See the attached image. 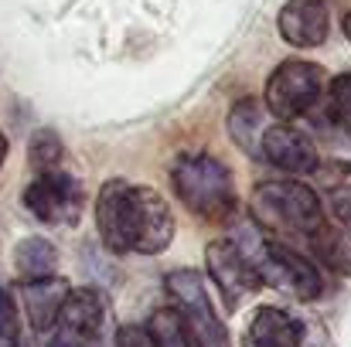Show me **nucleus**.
I'll return each mask as SVG.
<instances>
[{"label": "nucleus", "instance_id": "obj_1", "mask_svg": "<svg viewBox=\"0 0 351 347\" xmlns=\"http://www.w3.org/2000/svg\"><path fill=\"white\" fill-rule=\"evenodd\" d=\"M171 184H174V194L181 198V205L202 222L219 225V222H229L239 211L235 177L219 157H208V153L181 157L171 170Z\"/></svg>", "mask_w": 351, "mask_h": 347}, {"label": "nucleus", "instance_id": "obj_2", "mask_svg": "<svg viewBox=\"0 0 351 347\" xmlns=\"http://www.w3.org/2000/svg\"><path fill=\"white\" fill-rule=\"evenodd\" d=\"M252 222L276 235H293V238H314L328 218L321 211V198L300 184V181H263L256 184L249 198Z\"/></svg>", "mask_w": 351, "mask_h": 347}, {"label": "nucleus", "instance_id": "obj_3", "mask_svg": "<svg viewBox=\"0 0 351 347\" xmlns=\"http://www.w3.org/2000/svg\"><path fill=\"white\" fill-rule=\"evenodd\" d=\"M235 245L249 259L259 283H266V286H273V290H280L293 300H317L321 296L324 279H321L317 266L311 259H304L297 248H290L283 242H269L256 231H242Z\"/></svg>", "mask_w": 351, "mask_h": 347}, {"label": "nucleus", "instance_id": "obj_4", "mask_svg": "<svg viewBox=\"0 0 351 347\" xmlns=\"http://www.w3.org/2000/svg\"><path fill=\"white\" fill-rule=\"evenodd\" d=\"M164 290L174 300L178 317L184 320V331L195 347H229V331L219 320L212 300H208V286L202 279L198 269H171L164 276Z\"/></svg>", "mask_w": 351, "mask_h": 347}, {"label": "nucleus", "instance_id": "obj_5", "mask_svg": "<svg viewBox=\"0 0 351 347\" xmlns=\"http://www.w3.org/2000/svg\"><path fill=\"white\" fill-rule=\"evenodd\" d=\"M321 96H324V72L314 62L290 58L273 68L266 92H263V106L280 123H293L311 113L321 103Z\"/></svg>", "mask_w": 351, "mask_h": 347}, {"label": "nucleus", "instance_id": "obj_6", "mask_svg": "<svg viewBox=\"0 0 351 347\" xmlns=\"http://www.w3.org/2000/svg\"><path fill=\"white\" fill-rule=\"evenodd\" d=\"M103 324H106L103 296L89 286L69 290V296H65V303L55 317L48 347H99Z\"/></svg>", "mask_w": 351, "mask_h": 347}, {"label": "nucleus", "instance_id": "obj_7", "mask_svg": "<svg viewBox=\"0 0 351 347\" xmlns=\"http://www.w3.org/2000/svg\"><path fill=\"white\" fill-rule=\"evenodd\" d=\"M24 208L45 225H75L82 211V184L65 170L38 174L24 191Z\"/></svg>", "mask_w": 351, "mask_h": 347}, {"label": "nucleus", "instance_id": "obj_8", "mask_svg": "<svg viewBox=\"0 0 351 347\" xmlns=\"http://www.w3.org/2000/svg\"><path fill=\"white\" fill-rule=\"evenodd\" d=\"M174 242V215L157 188L133 184V252L160 255Z\"/></svg>", "mask_w": 351, "mask_h": 347}, {"label": "nucleus", "instance_id": "obj_9", "mask_svg": "<svg viewBox=\"0 0 351 347\" xmlns=\"http://www.w3.org/2000/svg\"><path fill=\"white\" fill-rule=\"evenodd\" d=\"M205 269H208V276H212V283L222 293V300H226L229 310L242 307V300L252 296L263 286L259 276L252 272L249 259L239 252V245L229 242V238H219V242H212L205 248Z\"/></svg>", "mask_w": 351, "mask_h": 347}, {"label": "nucleus", "instance_id": "obj_10", "mask_svg": "<svg viewBox=\"0 0 351 347\" xmlns=\"http://www.w3.org/2000/svg\"><path fill=\"white\" fill-rule=\"evenodd\" d=\"M96 231H99V242L110 252H117V255L133 252V184L113 177L99 188Z\"/></svg>", "mask_w": 351, "mask_h": 347}, {"label": "nucleus", "instance_id": "obj_11", "mask_svg": "<svg viewBox=\"0 0 351 347\" xmlns=\"http://www.w3.org/2000/svg\"><path fill=\"white\" fill-rule=\"evenodd\" d=\"M256 157L266 160L269 167L283 170V174H311L317 167V146L293 126L276 123L266 126L256 146Z\"/></svg>", "mask_w": 351, "mask_h": 347}, {"label": "nucleus", "instance_id": "obj_12", "mask_svg": "<svg viewBox=\"0 0 351 347\" xmlns=\"http://www.w3.org/2000/svg\"><path fill=\"white\" fill-rule=\"evenodd\" d=\"M276 27L290 48H317L328 41L331 7L328 0H287L280 7Z\"/></svg>", "mask_w": 351, "mask_h": 347}, {"label": "nucleus", "instance_id": "obj_13", "mask_svg": "<svg viewBox=\"0 0 351 347\" xmlns=\"http://www.w3.org/2000/svg\"><path fill=\"white\" fill-rule=\"evenodd\" d=\"M304 341V320L280 310V307H259L249 317L242 347H300Z\"/></svg>", "mask_w": 351, "mask_h": 347}, {"label": "nucleus", "instance_id": "obj_14", "mask_svg": "<svg viewBox=\"0 0 351 347\" xmlns=\"http://www.w3.org/2000/svg\"><path fill=\"white\" fill-rule=\"evenodd\" d=\"M69 283L65 279H41V283H21V296H24V310H27V320L34 324V331H51L55 327V317L69 296Z\"/></svg>", "mask_w": 351, "mask_h": 347}, {"label": "nucleus", "instance_id": "obj_15", "mask_svg": "<svg viewBox=\"0 0 351 347\" xmlns=\"http://www.w3.org/2000/svg\"><path fill=\"white\" fill-rule=\"evenodd\" d=\"M14 272H17L21 283L55 279L58 276V248L41 235H27L14 248Z\"/></svg>", "mask_w": 351, "mask_h": 347}, {"label": "nucleus", "instance_id": "obj_16", "mask_svg": "<svg viewBox=\"0 0 351 347\" xmlns=\"http://www.w3.org/2000/svg\"><path fill=\"white\" fill-rule=\"evenodd\" d=\"M263 103L259 99H239L229 110V136L239 150H245L249 157H256L259 136H263Z\"/></svg>", "mask_w": 351, "mask_h": 347}, {"label": "nucleus", "instance_id": "obj_17", "mask_svg": "<svg viewBox=\"0 0 351 347\" xmlns=\"http://www.w3.org/2000/svg\"><path fill=\"white\" fill-rule=\"evenodd\" d=\"M311 245L317 248V255L331 266V269H338V272H351V238L345 231H338L335 225H321V229L314 231V238H311Z\"/></svg>", "mask_w": 351, "mask_h": 347}, {"label": "nucleus", "instance_id": "obj_18", "mask_svg": "<svg viewBox=\"0 0 351 347\" xmlns=\"http://www.w3.org/2000/svg\"><path fill=\"white\" fill-rule=\"evenodd\" d=\"M147 334L157 347H195L188 331H184V320L178 317L174 307H160L154 310V317L147 320Z\"/></svg>", "mask_w": 351, "mask_h": 347}, {"label": "nucleus", "instance_id": "obj_19", "mask_svg": "<svg viewBox=\"0 0 351 347\" xmlns=\"http://www.w3.org/2000/svg\"><path fill=\"white\" fill-rule=\"evenodd\" d=\"M62 153H65V146H62V140H58L55 129H38V133L31 136V143H27V157H31V164H34L38 174L58 170Z\"/></svg>", "mask_w": 351, "mask_h": 347}, {"label": "nucleus", "instance_id": "obj_20", "mask_svg": "<svg viewBox=\"0 0 351 347\" xmlns=\"http://www.w3.org/2000/svg\"><path fill=\"white\" fill-rule=\"evenodd\" d=\"M331 116L345 133H351V72L331 82Z\"/></svg>", "mask_w": 351, "mask_h": 347}, {"label": "nucleus", "instance_id": "obj_21", "mask_svg": "<svg viewBox=\"0 0 351 347\" xmlns=\"http://www.w3.org/2000/svg\"><path fill=\"white\" fill-rule=\"evenodd\" d=\"M17 341H21L17 303H14V296L0 286V347H17Z\"/></svg>", "mask_w": 351, "mask_h": 347}, {"label": "nucleus", "instance_id": "obj_22", "mask_svg": "<svg viewBox=\"0 0 351 347\" xmlns=\"http://www.w3.org/2000/svg\"><path fill=\"white\" fill-rule=\"evenodd\" d=\"M328 211L335 218V229L351 238V184H341L328 194Z\"/></svg>", "mask_w": 351, "mask_h": 347}, {"label": "nucleus", "instance_id": "obj_23", "mask_svg": "<svg viewBox=\"0 0 351 347\" xmlns=\"http://www.w3.org/2000/svg\"><path fill=\"white\" fill-rule=\"evenodd\" d=\"M117 347H157V344L150 341L147 327H140V324H126V327H119L117 331Z\"/></svg>", "mask_w": 351, "mask_h": 347}, {"label": "nucleus", "instance_id": "obj_24", "mask_svg": "<svg viewBox=\"0 0 351 347\" xmlns=\"http://www.w3.org/2000/svg\"><path fill=\"white\" fill-rule=\"evenodd\" d=\"M300 347H335V344H331L328 331L317 320H304V341H300Z\"/></svg>", "mask_w": 351, "mask_h": 347}, {"label": "nucleus", "instance_id": "obj_25", "mask_svg": "<svg viewBox=\"0 0 351 347\" xmlns=\"http://www.w3.org/2000/svg\"><path fill=\"white\" fill-rule=\"evenodd\" d=\"M7 150H10V146H7V136L0 133V167H3V160H7Z\"/></svg>", "mask_w": 351, "mask_h": 347}, {"label": "nucleus", "instance_id": "obj_26", "mask_svg": "<svg viewBox=\"0 0 351 347\" xmlns=\"http://www.w3.org/2000/svg\"><path fill=\"white\" fill-rule=\"evenodd\" d=\"M341 27H345V38H348V44H351V14H345V21H341Z\"/></svg>", "mask_w": 351, "mask_h": 347}]
</instances>
